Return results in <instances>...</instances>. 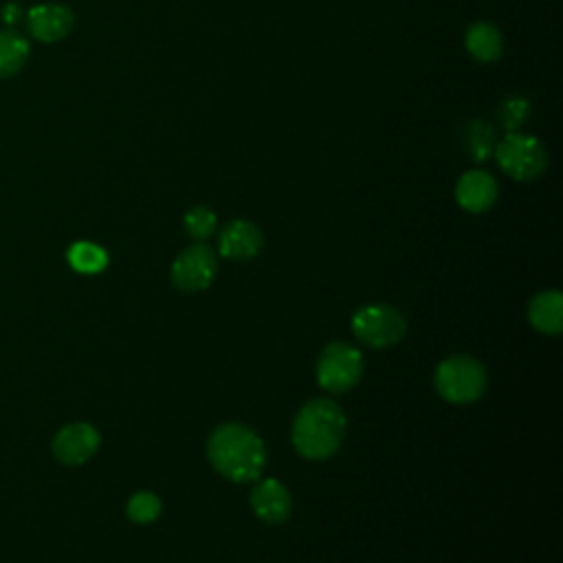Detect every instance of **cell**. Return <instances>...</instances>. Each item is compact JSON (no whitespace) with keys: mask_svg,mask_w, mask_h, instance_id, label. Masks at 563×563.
I'll return each instance as SVG.
<instances>
[{"mask_svg":"<svg viewBox=\"0 0 563 563\" xmlns=\"http://www.w3.org/2000/svg\"><path fill=\"white\" fill-rule=\"evenodd\" d=\"M497 165L515 180H532L548 167V154L539 139L508 132L493 150Z\"/></svg>","mask_w":563,"mask_h":563,"instance_id":"8992f818","label":"cell"},{"mask_svg":"<svg viewBox=\"0 0 563 563\" xmlns=\"http://www.w3.org/2000/svg\"><path fill=\"white\" fill-rule=\"evenodd\" d=\"M207 455L213 468L235 484L257 482L266 464L264 440L240 422L216 427L207 442Z\"/></svg>","mask_w":563,"mask_h":563,"instance_id":"6da1fadb","label":"cell"},{"mask_svg":"<svg viewBox=\"0 0 563 563\" xmlns=\"http://www.w3.org/2000/svg\"><path fill=\"white\" fill-rule=\"evenodd\" d=\"M216 273H218L216 253L211 251V246L198 242L180 251V255H176L169 277L178 290L198 292L211 286V282L216 279Z\"/></svg>","mask_w":563,"mask_h":563,"instance_id":"52a82bcc","label":"cell"},{"mask_svg":"<svg viewBox=\"0 0 563 563\" xmlns=\"http://www.w3.org/2000/svg\"><path fill=\"white\" fill-rule=\"evenodd\" d=\"M435 389L453 405L475 402L486 389V369L479 361L466 354H453L435 367Z\"/></svg>","mask_w":563,"mask_h":563,"instance_id":"3957f363","label":"cell"},{"mask_svg":"<svg viewBox=\"0 0 563 563\" xmlns=\"http://www.w3.org/2000/svg\"><path fill=\"white\" fill-rule=\"evenodd\" d=\"M455 200L468 213H484L497 200V183L484 169H471L455 185Z\"/></svg>","mask_w":563,"mask_h":563,"instance_id":"8fae6325","label":"cell"},{"mask_svg":"<svg viewBox=\"0 0 563 563\" xmlns=\"http://www.w3.org/2000/svg\"><path fill=\"white\" fill-rule=\"evenodd\" d=\"M99 449V433L88 422H73L53 438V453L64 464H84Z\"/></svg>","mask_w":563,"mask_h":563,"instance_id":"ba28073f","label":"cell"},{"mask_svg":"<svg viewBox=\"0 0 563 563\" xmlns=\"http://www.w3.org/2000/svg\"><path fill=\"white\" fill-rule=\"evenodd\" d=\"M68 264L77 271V273H86V275H95L99 271L106 268L108 264V253L92 244V242H75L68 249Z\"/></svg>","mask_w":563,"mask_h":563,"instance_id":"2e32d148","label":"cell"},{"mask_svg":"<svg viewBox=\"0 0 563 563\" xmlns=\"http://www.w3.org/2000/svg\"><path fill=\"white\" fill-rule=\"evenodd\" d=\"M528 319L534 330L543 334H559L563 330V297L559 290H543L528 303Z\"/></svg>","mask_w":563,"mask_h":563,"instance_id":"4fadbf2b","label":"cell"},{"mask_svg":"<svg viewBox=\"0 0 563 563\" xmlns=\"http://www.w3.org/2000/svg\"><path fill=\"white\" fill-rule=\"evenodd\" d=\"M249 499H251L253 512L266 523H284L290 517V510H292L290 493L275 477L257 479Z\"/></svg>","mask_w":563,"mask_h":563,"instance_id":"9c48e42d","label":"cell"},{"mask_svg":"<svg viewBox=\"0 0 563 563\" xmlns=\"http://www.w3.org/2000/svg\"><path fill=\"white\" fill-rule=\"evenodd\" d=\"M185 231L189 238L202 242L216 231V213L209 207H191L185 213Z\"/></svg>","mask_w":563,"mask_h":563,"instance_id":"d6986e66","label":"cell"},{"mask_svg":"<svg viewBox=\"0 0 563 563\" xmlns=\"http://www.w3.org/2000/svg\"><path fill=\"white\" fill-rule=\"evenodd\" d=\"M29 44L18 33H0V77H9L24 64Z\"/></svg>","mask_w":563,"mask_h":563,"instance_id":"e0dca14e","label":"cell"},{"mask_svg":"<svg viewBox=\"0 0 563 563\" xmlns=\"http://www.w3.org/2000/svg\"><path fill=\"white\" fill-rule=\"evenodd\" d=\"M262 244H264L262 231L251 220H242V218L229 222L218 238L220 255L235 262L253 260L262 251Z\"/></svg>","mask_w":563,"mask_h":563,"instance_id":"30bf717a","label":"cell"},{"mask_svg":"<svg viewBox=\"0 0 563 563\" xmlns=\"http://www.w3.org/2000/svg\"><path fill=\"white\" fill-rule=\"evenodd\" d=\"M345 427V413L334 400H308L292 420V446L306 460H325L341 446Z\"/></svg>","mask_w":563,"mask_h":563,"instance_id":"7a4b0ae2","label":"cell"},{"mask_svg":"<svg viewBox=\"0 0 563 563\" xmlns=\"http://www.w3.org/2000/svg\"><path fill=\"white\" fill-rule=\"evenodd\" d=\"M29 29L42 42H57L73 29V11L64 4H40L29 11Z\"/></svg>","mask_w":563,"mask_h":563,"instance_id":"7c38bea8","label":"cell"},{"mask_svg":"<svg viewBox=\"0 0 563 563\" xmlns=\"http://www.w3.org/2000/svg\"><path fill=\"white\" fill-rule=\"evenodd\" d=\"M352 332L367 347L383 350L405 336L407 319L389 303H367L352 314Z\"/></svg>","mask_w":563,"mask_h":563,"instance_id":"277c9868","label":"cell"},{"mask_svg":"<svg viewBox=\"0 0 563 563\" xmlns=\"http://www.w3.org/2000/svg\"><path fill=\"white\" fill-rule=\"evenodd\" d=\"M464 147L468 152V156L473 161H486L490 158L493 150H495V132L493 128L482 121V119H475L466 125L464 130Z\"/></svg>","mask_w":563,"mask_h":563,"instance_id":"9a60e30c","label":"cell"},{"mask_svg":"<svg viewBox=\"0 0 563 563\" xmlns=\"http://www.w3.org/2000/svg\"><path fill=\"white\" fill-rule=\"evenodd\" d=\"M161 515V499L150 493V490H141L134 493L128 501V517L134 523H152L154 519H158Z\"/></svg>","mask_w":563,"mask_h":563,"instance_id":"ac0fdd59","label":"cell"},{"mask_svg":"<svg viewBox=\"0 0 563 563\" xmlns=\"http://www.w3.org/2000/svg\"><path fill=\"white\" fill-rule=\"evenodd\" d=\"M464 44H466V51L471 53V57L482 64L499 59V55L504 51V40H501L499 29L488 22H473L466 29Z\"/></svg>","mask_w":563,"mask_h":563,"instance_id":"5bb4252c","label":"cell"},{"mask_svg":"<svg viewBox=\"0 0 563 563\" xmlns=\"http://www.w3.org/2000/svg\"><path fill=\"white\" fill-rule=\"evenodd\" d=\"M314 374H317V383L325 391L343 394L361 380L363 356L354 345L345 341H332L321 350Z\"/></svg>","mask_w":563,"mask_h":563,"instance_id":"5b68a950","label":"cell"},{"mask_svg":"<svg viewBox=\"0 0 563 563\" xmlns=\"http://www.w3.org/2000/svg\"><path fill=\"white\" fill-rule=\"evenodd\" d=\"M530 112V103L521 97H510L499 108V121L508 132H515L519 125H523L526 117Z\"/></svg>","mask_w":563,"mask_h":563,"instance_id":"ffe728a7","label":"cell"}]
</instances>
